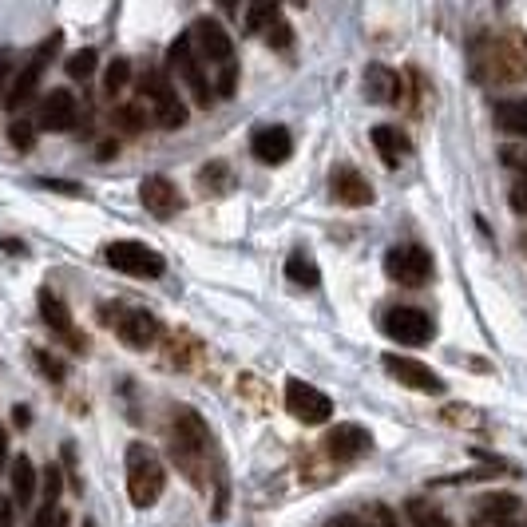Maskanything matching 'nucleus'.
<instances>
[{
    "label": "nucleus",
    "instance_id": "nucleus-22",
    "mask_svg": "<svg viewBox=\"0 0 527 527\" xmlns=\"http://www.w3.org/2000/svg\"><path fill=\"white\" fill-rule=\"evenodd\" d=\"M8 484H12V500H16V508H28V504L36 500V484H40V476H36V468H32L28 456H16V460L8 464Z\"/></svg>",
    "mask_w": 527,
    "mask_h": 527
},
{
    "label": "nucleus",
    "instance_id": "nucleus-37",
    "mask_svg": "<svg viewBox=\"0 0 527 527\" xmlns=\"http://www.w3.org/2000/svg\"><path fill=\"white\" fill-rule=\"evenodd\" d=\"M373 520H377V527H401L397 512H393V508H385V504H377V508H373Z\"/></svg>",
    "mask_w": 527,
    "mask_h": 527
},
{
    "label": "nucleus",
    "instance_id": "nucleus-25",
    "mask_svg": "<svg viewBox=\"0 0 527 527\" xmlns=\"http://www.w3.org/2000/svg\"><path fill=\"white\" fill-rule=\"evenodd\" d=\"M286 274H290L294 286H306V290H314L317 282H321V270H317V262L306 254V250H290V258H286Z\"/></svg>",
    "mask_w": 527,
    "mask_h": 527
},
{
    "label": "nucleus",
    "instance_id": "nucleus-35",
    "mask_svg": "<svg viewBox=\"0 0 527 527\" xmlns=\"http://www.w3.org/2000/svg\"><path fill=\"white\" fill-rule=\"evenodd\" d=\"M56 504H60V468L48 464V472H44V508H56Z\"/></svg>",
    "mask_w": 527,
    "mask_h": 527
},
{
    "label": "nucleus",
    "instance_id": "nucleus-32",
    "mask_svg": "<svg viewBox=\"0 0 527 527\" xmlns=\"http://www.w3.org/2000/svg\"><path fill=\"white\" fill-rule=\"evenodd\" d=\"M96 64H100V56H96V48H80V52H72V56H68V64H64V72H68L72 80H88V76L96 72Z\"/></svg>",
    "mask_w": 527,
    "mask_h": 527
},
{
    "label": "nucleus",
    "instance_id": "nucleus-9",
    "mask_svg": "<svg viewBox=\"0 0 527 527\" xmlns=\"http://www.w3.org/2000/svg\"><path fill=\"white\" fill-rule=\"evenodd\" d=\"M56 48H60V36H48V40L32 52V60L16 72V80H12V84H8V92H4V107H8V111H20V107L36 96L40 76H44V68H48V60H52V52H56Z\"/></svg>",
    "mask_w": 527,
    "mask_h": 527
},
{
    "label": "nucleus",
    "instance_id": "nucleus-16",
    "mask_svg": "<svg viewBox=\"0 0 527 527\" xmlns=\"http://www.w3.org/2000/svg\"><path fill=\"white\" fill-rule=\"evenodd\" d=\"M373 448L369 432L361 424H333L325 432V452L337 460V464H349V460H361L365 452Z\"/></svg>",
    "mask_w": 527,
    "mask_h": 527
},
{
    "label": "nucleus",
    "instance_id": "nucleus-5",
    "mask_svg": "<svg viewBox=\"0 0 527 527\" xmlns=\"http://www.w3.org/2000/svg\"><path fill=\"white\" fill-rule=\"evenodd\" d=\"M167 76L175 80V84H183L187 92H191V100L199 107H211L218 96H214L211 88V76H207V64L199 60V52H195V44H191V36H179V40H171V48H167Z\"/></svg>",
    "mask_w": 527,
    "mask_h": 527
},
{
    "label": "nucleus",
    "instance_id": "nucleus-7",
    "mask_svg": "<svg viewBox=\"0 0 527 527\" xmlns=\"http://www.w3.org/2000/svg\"><path fill=\"white\" fill-rule=\"evenodd\" d=\"M104 262L115 274H127V278H163L167 262L159 250H151L147 242H135V238H115L104 246Z\"/></svg>",
    "mask_w": 527,
    "mask_h": 527
},
{
    "label": "nucleus",
    "instance_id": "nucleus-14",
    "mask_svg": "<svg viewBox=\"0 0 527 527\" xmlns=\"http://www.w3.org/2000/svg\"><path fill=\"white\" fill-rule=\"evenodd\" d=\"M76 119H80V104H76V96L68 88L48 92L40 100V107H36V127L40 131H72Z\"/></svg>",
    "mask_w": 527,
    "mask_h": 527
},
{
    "label": "nucleus",
    "instance_id": "nucleus-24",
    "mask_svg": "<svg viewBox=\"0 0 527 527\" xmlns=\"http://www.w3.org/2000/svg\"><path fill=\"white\" fill-rule=\"evenodd\" d=\"M492 115H496V127L527 139V100H504V104H496Z\"/></svg>",
    "mask_w": 527,
    "mask_h": 527
},
{
    "label": "nucleus",
    "instance_id": "nucleus-8",
    "mask_svg": "<svg viewBox=\"0 0 527 527\" xmlns=\"http://www.w3.org/2000/svg\"><path fill=\"white\" fill-rule=\"evenodd\" d=\"M385 274L397 282V286H409V290H421L432 282V254L417 246V242H401L385 254Z\"/></svg>",
    "mask_w": 527,
    "mask_h": 527
},
{
    "label": "nucleus",
    "instance_id": "nucleus-39",
    "mask_svg": "<svg viewBox=\"0 0 527 527\" xmlns=\"http://www.w3.org/2000/svg\"><path fill=\"white\" fill-rule=\"evenodd\" d=\"M512 207H516L520 214H527V175L512 187Z\"/></svg>",
    "mask_w": 527,
    "mask_h": 527
},
{
    "label": "nucleus",
    "instance_id": "nucleus-34",
    "mask_svg": "<svg viewBox=\"0 0 527 527\" xmlns=\"http://www.w3.org/2000/svg\"><path fill=\"white\" fill-rule=\"evenodd\" d=\"M32 361L40 365V373H44L48 381H64V365H60L52 353H44V349H32Z\"/></svg>",
    "mask_w": 527,
    "mask_h": 527
},
{
    "label": "nucleus",
    "instance_id": "nucleus-3",
    "mask_svg": "<svg viewBox=\"0 0 527 527\" xmlns=\"http://www.w3.org/2000/svg\"><path fill=\"white\" fill-rule=\"evenodd\" d=\"M472 72L480 84H516L527 76V52L508 40H480L472 52Z\"/></svg>",
    "mask_w": 527,
    "mask_h": 527
},
{
    "label": "nucleus",
    "instance_id": "nucleus-13",
    "mask_svg": "<svg viewBox=\"0 0 527 527\" xmlns=\"http://www.w3.org/2000/svg\"><path fill=\"white\" fill-rule=\"evenodd\" d=\"M385 369L393 381H401L405 389H417V393H428V397H440L444 393V381L424 365L417 357H401V353H385Z\"/></svg>",
    "mask_w": 527,
    "mask_h": 527
},
{
    "label": "nucleus",
    "instance_id": "nucleus-10",
    "mask_svg": "<svg viewBox=\"0 0 527 527\" xmlns=\"http://www.w3.org/2000/svg\"><path fill=\"white\" fill-rule=\"evenodd\" d=\"M187 36H191V44H195V52H199L203 64H211L218 72L222 68H234V40L226 36V28L214 16H199Z\"/></svg>",
    "mask_w": 527,
    "mask_h": 527
},
{
    "label": "nucleus",
    "instance_id": "nucleus-41",
    "mask_svg": "<svg viewBox=\"0 0 527 527\" xmlns=\"http://www.w3.org/2000/svg\"><path fill=\"white\" fill-rule=\"evenodd\" d=\"M329 527H365V524H361L357 516H349V512H345V516H333V520H329Z\"/></svg>",
    "mask_w": 527,
    "mask_h": 527
},
{
    "label": "nucleus",
    "instance_id": "nucleus-18",
    "mask_svg": "<svg viewBox=\"0 0 527 527\" xmlns=\"http://www.w3.org/2000/svg\"><path fill=\"white\" fill-rule=\"evenodd\" d=\"M329 191H333V199L345 203V207H369V203H373V187H369V179H365L357 167H333Z\"/></svg>",
    "mask_w": 527,
    "mask_h": 527
},
{
    "label": "nucleus",
    "instance_id": "nucleus-26",
    "mask_svg": "<svg viewBox=\"0 0 527 527\" xmlns=\"http://www.w3.org/2000/svg\"><path fill=\"white\" fill-rule=\"evenodd\" d=\"M405 516H409V527H452V520H448L436 504L421 500V496H413V500L405 504Z\"/></svg>",
    "mask_w": 527,
    "mask_h": 527
},
{
    "label": "nucleus",
    "instance_id": "nucleus-23",
    "mask_svg": "<svg viewBox=\"0 0 527 527\" xmlns=\"http://www.w3.org/2000/svg\"><path fill=\"white\" fill-rule=\"evenodd\" d=\"M516 512H520V504H516L512 496H496V500H488V504L480 508V516H476V524L472 527H512Z\"/></svg>",
    "mask_w": 527,
    "mask_h": 527
},
{
    "label": "nucleus",
    "instance_id": "nucleus-38",
    "mask_svg": "<svg viewBox=\"0 0 527 527\" xmlns=\"http://www.w3.org/2000/svg\"><path fill=\"white\" fill-rule=\"evenodd\" d=\"M504 163L527 175V147H512V151H504Z\"/></svg>",
    "mask_w": 527,
    "mask_h": 527
},
{
    "label": "nucleus",
    "instance_id": "nucleus-19",
    "mask_svg": "<svg viewBox=\"0 0 527 527\" xmlns=\"http://www.w3.org/2000/svg\"><path fill=\"white\" fill-rule=\"evenodd\" d=\"M36 302H40V317H44V325H48L56 337H64V341H68L76 353H84V337H80V329L72 325L68 306H64V302H60L52 290H40V298H36Z\"/></svg>",
    "mask_w": 527,
    "mask_h": 527
},
{
    "label": "nucleus",
    "instance_id": "nucleus-36",
    "mask_svg": "<svg viewBox=\"0 0 527 527\" xmlns=\"http://www.w3.org/2000/svg\"><path fill=\"white\" fill-rule=\"evenodd\" d=\"M0 527H16V500L0 496Z\"/></svg>",
    "mask_w": 527,
    "mask_h": 527
},
{
    "label": "nucleus",
    "instance_id": "nucleus-15",
    "mask_svg": "<svg viewBox=\"0 0 527 527\" xmlns=\"http://www.w3.org/2000/svg\"><path fill=\"white\" fill-rule=\"evenodd\" d=\"M250 151H254L258 163L282 167V163L294 155V135H290L282 123H266V127H258V131L250 135Z\"/></svg>",
    "mask_w": 527,
    "mask_h": 527
},
{
    "label": "nucleus",
    "instance_id": "nucleus-31",
    "mask_svg": "<svg viewBox=\"0 0 527 527\" xmlns=\"http://www.w3.org/2000/svg\"><path fill=\"white\" fill-rule=\"evenodd\" d=\"M111 123L119 127V131H127V135H139L151 119L143 115V107L139 104H123V107H115V115H111Z\"/></svg>",
    "mask_w": 527,
    "mask_h": 527
},
{
    "label": "nucleus",
    "instance_id": "nucleus-11",
    "mask_svg": "<svg viewBox=\"0 0 527 527\" xmlns=\"http://www.w3.org/2000/svg\"><path fill=\"white\" fill-rule=\"evenodd\" d=\"M381 329H385V337H393L397 345H409V349L432 341V317L424 314L421 306H393L381 317Z\"/></svg>",
    "mask_w": 527,
    "mask_h": 527
},
{
    "label": "nucleus",
    "instance_id": "nucleus-17",
    "mask_svg": "<svg viewBox=\"0 0 527 527\" xmlns=\"http://www.w3.org/2000/svg\"><path fill=\"white\" fill-rule=\"evenodd\" d=\"M139 203L155 218H171V214L183 211V195H179V187L167 175H147L139 183Z\"/></svg>",
    "mask_w": 527,
    "mask_h": 527
},
{
    "label": "nucleus",
    "instance_id": "nucleus-29",
    "mask_svg": "<svg viewBox=\"0 0 527 527\" xmlns=\"http://www.w3.org/2000/svg\"><path fill=\"white\" fill-rule=\"evenodd\" d=\"M199 187H203V195H222V191H230V167H226V163H207V167L199 171Z\"/></svg>",
    "mask_w": 527,
    "mask_h": 527
},
{
    "label": "nucleus",
    "instance_id": "nucleus-1",
    "mask_svg": "<svg viewBox=\"0 0 527 527\" xmlns=\"http://www.w3.org/2000/svg\"><path fill=\"white\" fill-rule=\"evenodd\" d=\"M167 448L171 460L183 468V476L191 484H207V468H211V428L195 409H171L167 417Z\"/></svg>",
    "mask_w": 527,
    "mask_h": 527
},
{
    "label": "nucleus",
    "instance_id": "nucleus-6",
    "mask_svg": "<svg viewBox=\"0 0 527 527\" xmlns=\"http://www.w3.org/2000/svg\"><path fill=\"white\" fill-rule=\"evenodd\" d=\"M139 92H143V100L151 104V119H155L163 131H179V127H187L191 111H187L183 96H179V84H175L167 72L147 68L143 80H139Z\"/></svg>",
    "mask_w": 527,
    "mask_h": 527
},
{
    "label": "nucleus",
    "instance_id": "nucleus-30",
    "mask_svg": "<svg viewBox=\"0 0 527 527\" xmlns=\"http://www.w3.org/2000/svg\"><path fill=\"white\" fill-rule=\"evenodd\" d=\"M262 40H266L274 52H286V48L294 44V28H290V20H286V16H274V20L262 28Z\"/></svg>",
    "mask_w": 527,
    "mask_h": 527
},
{
    "label": "nucleus",
    "instance_id": "nucleus-42",
    "mask_svg": "<svg viewBox=\"0 0 527 527\" xmlns=\"http://www.w3.org/2000/svg\"><path fill=\"white\" fill-rule=\"evenodd\" d=\"M100 147H104V151H100V159H111V155L119 151V143H100Z\"/></svg>",
    "mask_w": 527,
    "mask_h": 527
},
{
    "label": "nucleus",
    "instance_id": "nucleus-4",
    "mask_svg": "<svg viewBox=\"0 0 527 527\" xmlns=\"http://www.w3.org/2000/svg\"><path fill=\"white\" fill-rule=\"evenodd\" d=\"M100 321H104L107 329H115V337H119L127 349H139V353H147V349L159 345V337H163L159 317L139 310V306L107 302V306H100Z\"/></svg>",
    "mask_w": 527,
    "mask_h": 527
},
{
    "label": "nucleus",
    "instance_id": "nucleus-40",
    "mask_svg": "<svg viewBox=\"0 0 527 527\" xmlns=\"http://www.w3.org/2000/svg\"><path fill=\"white\" fill-rule=\"evenodd\" d=\"M4 464H8V428L0 424V476H4Z\"/></svg>",
    "mask_w": 527,
    "mask_h": 527
},
{
    "label": "nucleus",
    "instance_id": "nucleus-2",
    "mask_svg": "<svg viewBox=\"0 0 527 527\" xmlns=\"http://www.w3.org/2000/svg\"><path fill=\"white\" fill-rule=\"evenodd\" d=\"M163 488H167V468L159 464V456L143 440L127 444V496H131V504L155 508Z\"/></svg>",
    "mask_w": 527,
    "mask_h": 527
},
{
    "label": "nucleus",
    "instance_id": "nucleus-20",
    "mask_svg": "<svg viewBox=\"0 0 527 527\" xmlns=\"http://www.w3.org/2000/svg\"><path fill=\"white\" fill-rule=\"evenodd\" d=\"M401 96H405V84L393 68H385V64L365 68V100L369 104H401Z\"/></svg>",
    "mask_w": 527,
    "mask_h": 527
},
{
    "label": "nucleus",
    "instance_id": "nucleus-27",
    "mask_svg": "<svg viewBox=\"0 0 527 527\" xmlns=\"http://www.w3.org/2000/svg\"><path fill=\"white\" fill-rule=\"evenodd\" d=\"M274 16H282L278 0H250V8H246V32L262 36V28H266Z\"/></svg>",
    "mask_w": 527,
    "mask_h": 527
},
{
    "label": "nucleus",
    "instance_id": "nucleus-28",
    "mask_svg": "<svg viewBox=\"0 0 527 527\" xmlns=\"http://www.w3.org/2000/svg\"><path fill=\"white\" fill-rule=\"evenodd\" d=\"M131 84V60H123V56H115L111 64H107V72H104V96H119L123 88Z\"/></svg>",
    "mask_w": 527,
    "mask_h": 527
},
{
    "label": "nucleus",
    "instance_id": "nucleus-21",
    "mask_svg": "<svg viewBox=\"0 0 527 527\" xmlns=\"http://www.w3.org/2000/svg\"><path fill=\"white\" fill-rule=\"evenodd\" d=\"M369 135H373V147H377V155L385 159V167H397V163L409 155V135H405L401 127H393V123H377Z\"/></svg>",
    "mask_w": 527,
    "mask_h": 527
},
{
    "label": "nucleus",
    "instance_id": "nucleus-33",
    "mask_svg": "<svg viewBox=\"0 0 527 527\" xmlns=\"http://www.w3.org/2000/svg\"><path fill=\"white\" fill-rule=\"evenodd\" d=\"M8 143L16 151H32L36 147V123L32 119H12L8 123Z\"/></svg>",
    "mask_w": 527,
    "mask_h": 527
},
{
    "label": "nucleus",
    "instance_id": "nucleus-12",
    "mask_svg": "<svg viewBox=\"0 0 527 527\" xmlns=\"http://www.w3.org/2000/svg\"><path fill=\"white\" fill-rule=\"evenodd\" d=\"M286 409H290V417L302 424H325L333 417V401L310 385V381H302V377H290L286 381Z\"/></svg>",
    "mask_w": 527,
    "mask_h": 527
}]
</instances>
